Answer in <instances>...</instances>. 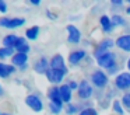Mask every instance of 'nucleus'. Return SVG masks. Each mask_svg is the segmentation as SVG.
Masks as SVG:
<instances>
[{
    "instance_id": "f257e3e1",
    "label": "nucleus",
    "mask_w": 130,
    "mask_h": 115,
    "mask_svg": "<svg viewBox=\"0 0 130 115\" xmlns=\"http://www.w3.org/2000/svg\"><path fill=\"white\" fill-rule=\"evenodd\" d=\"M96 63L101 67H104V69H109V70H112V72H113V67L118 69V67H116V55L112 52H106L102 56H99V58L96 59Z\"/></svg>"
},
{
    "instance_id": "f03ea898",
    "label": "nucleus",
    "mask_w": 130,
    "mask_h": 115,
    "mask_svg": "<svg viewBox=\"0 0 130 115\" xmlns=\"http://www.w3.org/2000/svg\"><path fill=\"white\" fill-rule=\"evenodd\" d=\"M91 80H92L94 86H96L98 88H104L108 84L109 79H108V74L104 73L102 70H95V72L91 74Z\"/></svg>"
},
{
    "instance_id": "7ed1b4c3",
    "label": "nucleus",
    "mask_w": 130,
    "mask_h": 115,
    "mask_svg": "<svg viewBox=\"0 0 130 115\" xmlns=\"http://www.w3.org/2000/svg\"><path fill=\"white\" fill-rule=\"evenodd\" d=\"M115 86L120 90H127L130 88V73L129 72H123L119 73L115 79Z\"/></svg>"
},
{
    "instance_id": "20e7f679",
    "label": "nucleus",
    "mask_w": 130,
    "mask_h": 115,
    "mask_svg": "<svg viewBox=\"0 0 130 115\" xmlns=\"http://www.w3.org/2000/svg\"><path fill=\"white\" fill-rule=\"evenodd\" d=\"M113 45H115V42H113V39H110V38H106V39H104V41H101V42H99V45L95 48L94 56H95V58L98 59L99 56H102L104 53L109 52L108 49H110V48H112Z\"/></svg>"
},
{
    "instance_id": "39448f33",
    "label": "nucleus",
    "mask_w": 130,
    "mask_h": 115,
    "mask_svg": "<svg viewBox=\"0 0 130 115\" xmlns=\"http://www.w3.org/2000/svg\"><path fill=\"white\" fill-rule=\"evenodd\" d=\"M25 104L35 112H41L43 109V104H42V101H41V98L37 97V95H34V94L28 95V97L25 98Z\"/></svg>"
},
{
    "instance_id": "423d86ee",
    "label": "nucleus",
    "mask_w": 130,
    "mask_h": 115,
    "mask_svg": "<svg viewBox=\"0 0 130 115\" xmlns=\"http://www.w3.org/2000/svg\"><path fill=\"white\" fill-rule=\"evenodd\" d=\"M77 93H78L80 98H83V100H88V98L92 95V87H91V84L88 83L87 80H83L81 83L78 84V90H77Z\"/></svg>"
},
{
    "instance_id": "0eeeda50",
    "label": "nucleus",
    "mask_w": 130,
    "mask_h": 115,
    "mask_svg": "<svg viewBox=\"0 0 130 115\" xmlns=\"http://www.w3.org/2000/svg\"><path fill=\"white\" fill-rule=\"evenodd\" d=\"M66 30H67V32H69V35H67L69 42H71V44H78L80 39H81V32H80L78 28L73 24H69L67 27H66Z\"/></svg>"
},
{
    "instance_id": "6e6552de",
    "label": "nucleus",
    "mask_w": 130,
    "mask_h": 115,
    "mask_svg": "<svg viewBox=\"0 0 130 115\" xmlns=\"http://www.w3.org/2000/svg\"><path fill=\"white\" fill-rule=\"evenodd\" d=\"M25 24L24 18H0V27L4 28H18Z\"/></svg>"
},
{
    "instance_id": "1a4fd4ad",
    "label": "nucleus",
    "mask_w": 130,
    "mask_h": 115,
    "mask_svg": "<svg viewBox=\"0 0 130 115\" xmlns=\"http://www.w3.org/2000/svg\"><path fill=\"white\" fill-rule=\"evenodd\" d=\"M66 73L62 72V70H56V69H49L48 72H46V77H48V80L51 81V83L53 84H57L60 83V81L63 80V77H64Z\"/></svg>"
},
{
    "instance_id": "9d476101",
    "label": "nucleus",
    "mask_w": 130,
    "mask_h": 115,
    "mask_svg": "<svg viewBox=\"0 0 130 115\" xmlns=\"http://www.w3.org/2000/svg\"><path fill=\"white\" fill-rule=\"evenodd\" d=\"M51 67L67 73V67H66V65H64V59H63L62 55H55L53 58L51 59Z\"/></svg>"
},
{
    "instance_id": "9b49d317",
    "label": "nucleus",
    "mask_w": 130,
    "mask_h": 115,
    "mask_svg": "<svg viewBox=\"0 0 130 115\" xmlns=\"http://www.w3.org/2000/svg\"><path fill=\"white\" fill-rule=\"evenodd\" d=\"M48 97H49V100H51L52 104H56V105H59V107H63V100H62V97H60L59 87H52V88H49Z\"/></svg>"
},
{
    "instance_id": "f8f14e48",
    "label": "nucleus",
    "mask_w": 130,
    "mask_h": 115,
    "mask_svg": "<svg viewBox=\"0 0 130 115\" xmlns=\"http://www.w3.org/2000/svg\"><path fill=\"white\" fill-rule=\"evenodd\" d=\"M34 69H35V72L37 73H45L46 74V72H48L51 67H49V62H48V59L45 58V56H42L41 59H38L37 62H35V65H34Z\"/></svg>"
},
{
    "instance_id": "ddd939ff",
    "label": "nucleus",
    "mask_w": 130,
    "mask_h": 115,
    "mask_svg": "<svg viewBox=\"0 0 130 115\" xmlns=\"http://www.w3.org/2000/svg\"><path fill=\"white\" fill-rule=\"evenodd\" d=\"M115 44H116V46H118L119 49L124 50V52H130V34L119 36V38L116 39Z\"/></svg>"
},
{
    "instance_id": "4468645a",
    "label": "nucleus",
    "mask_w": 130,
    "mask_h": 115,
    "mask_svg": "<svg viewBox=\"0 0 130 115\" xmlns=\"http://www.w3.org/2000/svg\"><path fill=\"white\" fill-rule=\"evenodd\" d=\"M84 58H85L84 50H73L69 55V62H70V65H78Z\"/></svg>"
},
{
    "instance_id": "2eb2a0df",
    "label": "nucleus",
    "mask_w": 130,
    "mask_h": 115,
    "mask_svg": "<svg viewBox=\"0 0 130 115\" xmlns=\"http://www.w3.org/2000/svg\"><path fill=\"white\" fill-rule=\"evenodd\" d=\"M59 91H60V97H62L63 103H67L70 104V100H71V90L69 87V84H63V86L59 87Z\"/></svg>"
},
{
    "instance_id": "dca6fc26",
    "label": "nucleus",
    "mask_w": 130,
    "mask_h": 115,
    "mask_svg": "<svg viewBox=\"0 0 130 115\" xmlns=\"http://www.w3.org/2000/svg\"><path fill=\"white\" fill-rule=\"evenodd\" d=\"M27 59H28V56H27V53H15L14 56L11 58L13 60V65H15V66H20V67H24L27 66Z\"/></svg>"
},
{
    "instance_id": "f3484780",
    "label": "nucleus",
    "mask_w": 130,
    "mask_h": 115,
    "mask_svg": "<svg viewBox=\"0 0 130 115\" xmlns=\"http://www.w3.org/2000/svg\"><path fill=\"white\" fill-rule=\"evenodd\" d=\"M99 24H101L102 30H104L105 32H112V30L115 28L113 24H112V20H110L108 16H101V18H99Z\"/></svg>"
},
{
    "instance_id": "a211bd4d",
    "label": "nucleus",
    "mask_w": 130,
    "mask_h": 115,
    "mask_svg": "<svg viewBox=\"0 0 130 115\" xmlns=\"http://www.w3.org/2000/svg\"><path fill=\"white\" fill-rule=\"evenodd\" d=\"M18 38L20 36H17V35H7V36H4V39H3V45H4V48H15V45H17V42H18Z\"/></svg>"
},
{
    "instance_id": "6ab92c4d",
    "label": "nucleus",
    "mask_w": 130,
    "mask_h": 115,
    "mask_svg": "<svg viewBox=\"0 0 130 115\" xmlns=\"http://www.w3.org/2000/svg\"><path fill=\"white\" fill-rule=\"evenodd\" d=\"M15 49H17L18 53H28L29 52V45H28V42L25 41V38H18Z\"/></svg>"
},
{
    "instance_id": "aec40b11",
    "label": "nucleus",
    "mask_w": 130,
    "mask_h": 115,
    "mask_svg": "<svg viewBox=\"0 0 130 115\" xmlns=\"http://www.w3.org/2000/svg\"><path fill=\"white\" fill-rule=\"evenodd\" d=\"M14 67L9 66V65H4V63H0V77H9L13 72H14Z\"/></svg>"
},
{
    "instance_id": "412c9836",
    "label": "nucleus",
    "mask_w": 130,
    "mask_h": 115,
    "mask_svg": "<svg viewBox=\"0 0 130 115\" xmlns=\"http://www.w3.org/2000/svg\"><path fill=\"white\" fill-rule=\"evenodd\" d=\"M38 35H39V27H37V25L28 28V30H27V32H25V36H27L28 39H31V41L37 39Z\"/></svg>"
},
{
    "instance_id": "4be33fe9",
    "label": "nucleus",
    "mask_w": 130,
    "mask_h": 115,
    "mask_svg": "<svg viewBox=\"0 0 130 115\" xmlns=\"http://www.w3.org/2000/svg\"><path fill=\"white\" fill-rule=\"evenodd\" d=\"M112 24H113V27H123L124 25V18L122 16H119V14H113L112 16Z\"/></svg>"
},
{
    "instance_id": "5701e85b",
    "label": "nucleus",
    "mask_w": 130,
    "mask_h": 115,
    "mask_svg": "<svg viewBox=\"0 0 130 115\" xmlns=\"http://www.w3.org/2000/svg\"><path fill=\"white\" fill-rule=\"evenodd\" d=\"M9 56H14L13 55V49L11 48H0V58L4 59V58H9Z\"/></svg>"
},
{
    "instance_id": "b1692460",
    "label": "nucleus",
    "mask_w": 130,
    "mask_h": 115,
    "mask_svg": "<svg viewBox=\"0 0 130 115\" xmlns=\"http://www.w3.org/2000/svg\"><path fill=\"white\" fill-rule=\"evenodd\" d=\"M78 115H98V111L92 107H88V108H84Z\"/></svg>"
},
{
    "instance_id": "393cba45",
    "label": "nucleus",
    "mask_w": 130,
    "mask_h": 115,
    "mask_svg": "<svg viewBox=\"0 0 130 115\" xmlns=\"http://www.w3.org/2000/svg\"><path fill=\"white\" fill-rule=\"evenodd\" d=\"M122 104H123L124 108L130 109V93H126V94L122 97Z\"/></svg>"
},
{
    "instance_id": "a878e982",
    "label": "nucleus",
    "mask_w": 130,
    "mask_h": 115,
    "mask_svg": "<svg viewBox=\"0 0 130 115\" xmlns=\"http://www.w3.org/2000/svg\"><path fill=\"white\" fill-rule=\"evenodd\" d=\"M113 111L115 112H118L119 115H123V108H122V105H120V103L119 101H113Z\"/></svg>"
},
{
    "instance_id": "bb28decb",
    "label": "nucleus",
    "mask_w": 130,
    "mask_h": 115,
    "mask_svg": "<svg viewBox=\"0 0 130 115\" xmlns=\"http://www.w3.org/2000/svg\"><path fill=\"white\" fill-rule=\"evenodd\" d=\"M66 112H67L69 115H73L77 112V107L73 105V104H67V107H66Z\"/></svg>"
},
{
    "instance_id": "cd10ccee",
    "label": "nucleus",
    "mask_w": 130,
    "mask_h": 115,
    "mask_svg": "<svg viewBox=\"0 0 130 115\" xmlns=\"http://www.w3.org/2000/svg\"><path fill=\"white\" fill-rule=\"evenodd\" d=\"M49 108H51V111H52V114H59L60 111H62V107H59V105H56V104H49Z\"/></svg>"
},
{
    "instance_id": "c85d7f7f",
    "label": "nucleus",
    "mask_w": 130,
    "mask_h": 115,
    "mask_svg": "<svg viewBox=\"0 0 130 115\" xmlns=\"http://www.w3.org/2000/svg\"><path fill=\"white\" fill-rule=\"evenodd\" d=\"M6 11H7V4L3 0H0V13H6Z\"/></svg>"
},
{
    "instance_id": "c756f323",
    "label": "nucleus",
    "mask_w": 130,
    "mask_h": 115,
    "mask_svg": "<svg viewBox=\"0 0 130 115\" xmlns=\"http://www.w3.org/2000/svg\"><path fill=\"white\" fill-rule=\"evenodd\" d=\"M69 87H70V90H76V88H78V84H77L76 81H70V83H69Z\"/></svg>"
},
{
    "instance_id": "7c9ffc66",
    "label": "nucleus",
    "mask_w": 130,
    "mask_h": 115,
    "mask_svg": "<svg viewBox=\"0 0 130 115\" xmlns=\"http://www.w3.org/2000/svg\"><path fill=\"white\" fill-rule=\"evenodd\" d=\"M112 4L113 6H122L123 2H122V0H112Z\"/></svg>"
},
{
    "instance_id": "2f4dec72",
    "label": "nucleus",
    "mask_w": 130,
    "mask_h": 115,
    "mask_svg": "<svg viewBox=\"0 0 130 115\" xmlns=\"http://www.w3.org/2000/svg\"><path fill=\"white\" fill-rule=\"evenodd\" d=\"M46 16H48L49 18H52V20H55V18H56V14H52L51 11H46Z\"/></svg>"
},
{
    "instance_id": "473e14b6",
    "label": "nucleus",
    "mask_w": 130,
    "mask_h": 115,
    "mask_svg": "<svg viewBox=\"0 0 130 115\" xmlns=\"http://www.w3.org/2000/svg\"><path fill=\"white\" fill-rule=\"evenodd\" d=\"M31 3H32V4H37V6H38L41 2H39V0H31Z\"/></svg>"
},
{
    "instance_id": "72a5a7b5",
    "label": "nucleus",
    "mask_w": 130,
    "mask_h": 115,
    "mask_svg": "<svg viewBox=\"0 0 130 115\" xmlns=\"http://www.w3.org/2000/svg\"><path fill=\"white\" fill-rule=\"evenodd\" d=\"M126 13H127V14H130V0H129V7H127V10H126Z\"/></svg>"
},
{
    "instance_id": "f704fd0d",
    "label": "nucleus",
    "mask_w": 130,
    "mask_h": 115,
    "mask_svg": "<svg viewBox=\"0 0 130 115\" xmlns=\"http://www.w3.org/2000/svg\"><path fill=\"white\" fill-rule=\"evenodd\" d=\"M127 69L130 70V58H129V60H127Z\"/></svg>"
},
{
    "instance_id": "c9c22d12",
    "label": "nucleus",
    "mask_w": 130,
    "mask_h": 115,
    "mask_svg": "<svg viewBox=\"0 0 130 115\" xmlns=\"http://www.w3.org/2000/svg\"><path fill=\"white\" fill-rule=\"evenodd\" d=\"M3 115H10V114H3Z\"/></svg>"
},
{
    "instance_id": "e433bc0d",
    "label": "nucleus",
    "mask_w": 130,
    "mask_h": 115,
    "mask_svg": "<svg viewBox=\"0 0 130 115\" xmlns=\"http://www.w3.org/2000/svg\"><path fill=\"white\" fill-rule=\"evenodd\" d=\"M0 115H2V112H0Z\"/></svg>"
}]
</instances>
